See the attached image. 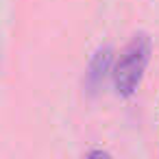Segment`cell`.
<instances>
[{"label":"cell","mask_w":159,"mask_h":159,"mask_svg":"<svg viewBox=\"0 0 159 159\" xmlns=\"http://www.w3.org/2000/svg\"><path fill=\"white\" fill-rule=\"evenodd\" d=\"M150 57H152V39L146 33H135L120 52V57L113 61L111 79L118 96L129 98L137 92L144 72L150 63Z\"/></svg>","instance_id":"6da1fadb"},{"label":"cell","mask_w":159,"mask_h":159,"mask_svg":"<svg viewBox=\"0 0 159 159\" xmlns=\"http://www.w3.org/2000/svg\"><path fill=\"white\" fill-rule=\"evenodd\" d=\"M111 70H113V48L111 46L96 48L85 70V89L89 96H96L100 92L107 76H111Z\"/></svg>","instance_id":"7a4b0ae2"}]
</instances>
